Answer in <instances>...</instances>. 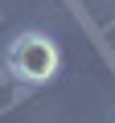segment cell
<instances>
[{"instance_id": "cell-1", "label": "cell", "mask_w": 115, "mask_h": 123, "mask_svg": "<svg viewBox=\"0 0 115 123\" xmlns=\"http://www.w3.org/2000/svg\"><path fill=\"white\" fill-rule=\"evenodd\" d=\"M62 66V53L45 33H21L8 45V70L21 82H49Z\"/></svg>"}]
</instances>
